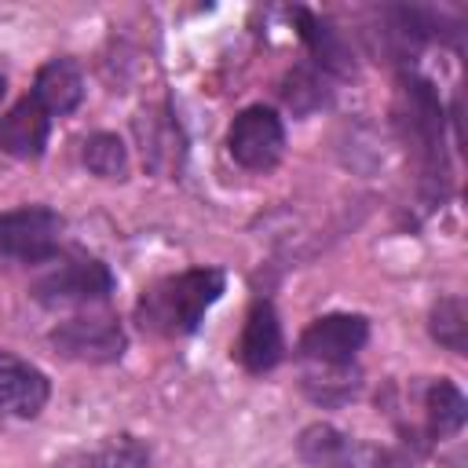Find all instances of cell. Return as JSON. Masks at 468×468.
<instances>
[{"label":"cell","mask_w":468,"mask_h":468,"mask_svg":"<svg viewBox=\"0 0 468 468\" xmlns=\"http://www.w3.org/2000/svg\"><path fill=\"white\" fill-rule=\"evenodd\" d=\"M223 289L227 274L219 267H190L154 282L139 296L135 318L154 336H190L201 325L205 311L223 296Z\"/></svg>","instance_id":"7a4b0ae2"},{"label":"cell","mask_w":468,"mask_h":468,"mask_svg":"<svg viewBox=\"0 0 468 468\" xmlns=\"http://www.w3.org/2000/svg\"><path fill=\"white\" fill-rule=\"evenodd\" d=\"M80 161H84V168H88L91 176L113 179V183L128 179V172H132L128 146H124L121 135H113V132H91V135L80 143Z\"/></svg>","instance_id":"d6986e66"},{"label":"cell","mask_w":468,"mask_h":468,"mask_svg":"<svg viewBox=\"0 0 468 468\" xmlns=\"http://www.w3.org/2000/svg\"><path fill=\"white\" fill-rule=\"evenodd\" d=\"M66 219L48 205H22L0 212V260L40 267L62 249Z\"/></svg>","instance_id":"8992f818"},{"label":"cell","mask_w":468,"mask_h":468,"mask_svg":"<svg viewBox=\"0 0 468 468\" xmlns=\"http://www.w3.org/2000/svg\"><path fill=\"white\" fill-rule=\"evenodd\" d=\"M48 117H62V113H73L84 99V77H80V66L66 55L58 58H48L37 77H33V91H29Z\"/></svg>","instance_id":"9a60e30c"},{"label":"cell","mask_w":468,"mask_h":468,"mask_svg":"<svg viewBox=\"0 0 468 468\" xmlns=\"http://www.w3.org/2000/svg\"><path fill=\"white\" fill-rule=\"evenodd\" d=\"M135 135H139V143H143V161H146L150 172H157V176H176V172L183 168L186 146H183V132H179V124H176L168 102H165V106H154V110H146V113H139V117H135Z\"/></svg>","instance_id":"7c38bea8"},{"label":"cell","mask_w":468,"mask_h":468,"mask_svg":"<svg viewBox=\"0 0 468 468\" xmlns=\"http://www.w3.org/2000/svg\"><path fill=\"white\" fill-rule=\"evenodd\" d=\"M55 468H150V453L135 435H110L95 446L66 453Z\"/></svg>","instance_id":"2e32d148"},{"label":"cell","mask_w":468,"mask_h":468,"mask_svg":"<svg viewBox=\"0 0 468 468\" xmlns=\"http://www.w3.org/2000/svg\"><path fill=\"white\" fill-rule=\"evenodd\" d=\"M282 351H285V340H282L278 311L271 300H256L238 336V362L249 373H271L282 362Z\"/></svg>","instance_id":"8fae6325"},{"label":"cell","mask_w":468,"mask_h":468,"mask_svg":"<svg viewBox=\"0 0 468 468\" xmlns=\"http://www.w3.org/2000/svg\"><path fill=\"white\" fill-rule=\"evenodd\" d=\"M48 135H51V117L33 95L18 99L0 117V150L15 161H37L48 150Z\"/></svg>","instance_id":"5bb4252c"},{"label":"cell","mask_w":468,"mask_h":468,"mask_svg":"<svg viewBox=\"0 0 468 468\" xmlns=\"http://www.w3.org/2000/svg\"><path fill=\"white\" fill-rule=\"evenodd\" d=\"M51 347L62 358L73 362H88V366H106L117 362L128 347L124 325L117 314L110 311H88V314H73L66 322H58L51 329Z\"/></svg>","instance_id":"52a82bcc"},{"label":"cell","mask_w":468,"mask_h":468,"mask_svg":"<svg viewBox=\"0 0 468 468\" xmlns=\"http://www.w3.org/2000/svg\"><path fill=\"white\" fill-rule=\"evenodd\" d=\"M391 113H395L399 139L406 143V150L417 165V190H420L424 205L435 208L450 186V161H446V146H442L446 113H442V102H439L431 80L417 77L413 69L399 73Z\"/></svg>","instance_id":"6da1fadb"},{"label":"cell","mask_w":468,"mask_h":468,"mask_svg":"<svg viewBox=\"0 0 468 468\" xmlns=\"http://www.w3.org/2000/svg\"><path fill=\"white\" fill-rule=\"evenodd\" d=\"M428 333L446 351L464 355L468 351V311H464V300L453 296V292L450 296H439L431 303V314H428Z\"/></svg>","instance_id":"ffe728a7"},{"label":"cell","mask_w":468,"mask_h":468,"mask_svg":"<svg viewBox=\"0 0 468 468\" xmlns=\"http://www.w3.org/2000/svg\"><path fill=\"white\" fill-rule=\"evenodd\" d=\"M227 154L249 172H271L285 157V124L271 106H245L227 132Z\"/></svg>","instance_id":"9c48e42d"},{"label":"cell","mask_w":468,"mask_h":468,"mask_svg":"<svg viewBox=\"0 0 468 468\" xmlns=\"http://www.w3.org/2000/svg\"><path fill=\"white\" fill-rule=\"evenodd\" d=\"M366 340H369V322L362 314L333 311V314L314 318L300 333L296 355L303 366H355Z\"/></svg>","instance_id":"ba28073f"},{"label":"cell","mask_w":468,"mask_h":468,"mask_svg":"<svg viewBox=\"0 0 468 468\" xmlns=\"http://www.w3.org/2000/svg\"><path fill=\"white\" fill-rule=\"evenodd\" d=\"M4 95H7V73L0 69V102H4Z\"/></svg>","instance_id":"44dd1931"},{"label":"cell","mask_w":468,"mask_h":468,"mask_svg":"<svg viewBox=\"0 0 468 468\" xmlns=\"http://www.w3.org/2000/svg\"><path fill=\"white\" fill-rule=\"evenodd\" d=\"M289 18H292L300 40L311 51V66H318L325 77H347V73H355V55H351L347 40L340 37V29L333 22H325L322 15H314L307 7H292Z\"/></svg>","instance_id":"4fadbf2b"},{"label":"cell","mask_w":468,"mask_h":468,"mask_svg":"<svg viewBox=\"0 0 468 468\" xmlns=\"http://www.w3.org/2000/svg\"><path fill=\"white\" fill-rule=\"evenodd\" d=\"M399 402L413 406V413L406 417H395L399 428L417 442H442V439H457L461 428H464V417H468V402L461 395V388L446 377H431V380H420V384H410V391L402 388H388Z\"/></svg>","instance_id":"277c9868"},{"label":"cell","mask_w":468,"mask_h":468,"mask_svg":"<svg viewBox=\"0 0 468 468\" xmlns=\"http://www.w3.org/2000/svg\"><path fill=\"white\" fill-rule=\"evenodd\" d=\"M329 77L318 69V66H292L282 80V102L296 113V117H307L322 106H329Z\"/></svg>","instance_id":"ac0fdd59"},{"label":"cell","mask_w":468,"mask_h":468,"mask_svg":"<svg viewBox=\"0 0 468 468\" xmlns=\"http://www.w3.org/2000/svg\"><path fill=\"white\" fill-rule=\"evenodd\" d=\"M358 366H303V391L318 406H344L358 395Z\"/></svg>","instance_id":"e0dca14e"},{"label":"cell","mask_w":468,"mask_h":468,"mask_svg":"<svg viewBox=\"0 0 468 468\" xmlns=\"http://www.w3.org/2000/svg\"><path fill=\"white\" fill-rule=\"evenodd\" d=\"M296 453L311 468H413V461L384 442H369L336 424H307L296 439Z\"/></svg>","instance_id":"5b68a950"},{"label":"cell","mask_w":468,"mask_h":468,"mask_svg":"<svg viewBox=\"0 0 468 468\" xmlns=\"http://www.w3.org/2000/svg\"><path fill=\"white\" fill-rule=\"evenodd\" d=\"M51 399V380L29 358L0 347V420H33Z\"/></svg>","instance_id":"30bf717a"},{"label":"cell","mask_w":468,"mask_h":468,"mask_svg":"<svg viewBox=\"0 0 468 468\" xmlns=\"http://www.w3.org/2000/svg\"><path fill=\"white\" fill-rule=\"evenodd\" d=\"M117 289L113 271L88 252H55L44 260L29 282V296L44 307H91L106 303Z\"/></svg>","instance_id":"3957f363"}]
</instances>
